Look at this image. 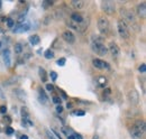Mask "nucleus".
I'll return each mask as SVG.
<instances>
[{
	"label": "nucleus",
	"mask_w": 146,
	"mask_h": 139,
	"mask_svg": "<svg viewBox=\"0 0 146 139\" xmlns=\"http://www.w3.org/2000/svg\"><path fill=\"white\" fill-rule=\"evenodd\" d=\"M46 90L50 91V92H53V91H54V85H52V84H46Z\"/></svg>",
	"instance_id": "7c9ffc66"
},
{
	"label": "nucleus",
	"mask_w": 146,
	"mask_h": 139,
	"mask_svg": "<svg viewBox=\"0 0 146 139\" xmlns=\"http://www.w3.org/2000/svg\"><path fill=\"white\" fill-rule=\"evenodd\" d=\"M108 52L111 54V56L113 58H117L119 56V54H120V50H119V47H118V45L116 43L111 42L109 44V47H108Z\"/></svg>",
	"instance_id": "0eeeda50"
},
{
	"label": "nucleus",
	"mask_w": 146,
	"mask_h": 139,
	"mask_svg": "<svg viewBox=\"0 0 146 139\" xmlns=\"http://www.w3.org/2000/svg\"><path fill=\"white\" fill-rule=\"evenodd\" d=\"M38 71H39V76H40L42 82H46V81H47V74H46V71L43 69V68H39Z\"/></svg>",
	"instance_id": "a211bd4d"
},
{
	"label": "nucleus",
	"mask_w": 146,
	"mask_h": 139,
	"mask_svg": "<svg viewBox=\"0 0 146 139\" xmlns=\"http://www.w3.org/2000/svg\"><path fill=\"white\" fill-rule=\"evenodd\" d=\"M68 139H75V138H74V136H72V135H69V136H68Z\"/></svg>",
	"instance_id": "58836bf2"
},
{
	"label": "nucleus",
	"mask_w": 146,
	"mask_h": 139,
	"mask_svg": "<svg viewBox=\"0 0 146 139\" xmlns=\"http://www.w3.org/2000/svg\"><path fill=\"white\" fill-rule=\"evenodd\" d=\"M31 29V24L29 23H21L17 27H15L14 33H26Z\"/></svg>",
	"instance_id": "6e6552de"
},
{
	"label": "nucleus",
	"mask_w": 146,
	"mask_h": 139,
	"mask_svg": "<svg viewBox=\"0 0 146 139\" xmlns=\"http://www.w3.org/2000/svg\"><path fill=\"white\" fill-rule=\"evenodd\" d=\"M6 24H7V27H9V28H13L15 26V21H14L13 18H8L6 20Z\"/></svg>",
	"instance_id": "5701e85b"
},
{
	"label": "nucleus",
	"mask_w": 146,
	"mask_h": 139,
	"mask_svg": "<svg viewBox=\"0 0 146 139\" xmlns=\"http://www.w3.org/2000/svg\"><path fill=\"white\" fill-rule=\"evenodd\" d=\"M6 111H7V107H6V105L0 107V112H1V113H6Z\"/></svg>",
	"instance_id": "2f4dec72"
},
{
	"label": "nucleus",
	"mask_w": 146,
	"mask_h": 139,
	"mask_svg": "<svg viewBox=\"0 0 146 139\" xmlns=\"http://www.w3.org/2000/svg\"><path fill=\"white\" fill-rule=\"evenodd\" d=\"M44 56H45V58H47V60H52V58L54 57V52H53L52 50H46L45 53H44Z\"/></svg>",
	"instance_id": "412c9836"
},
{
	"label": "nucleus",
	"mask_w": 146,
	"mask_h": 139,
	"mask_svg": "<svg viewBox=\"0 0 146 139\" xmlns=\"http://www.w3.org/2000/svg\"><path fill=\"white\" fill-rule=\"evenodd\" d=\"M62 38H63L66 43H69V44H73L74 40H75V36H74V34H73L72 32H70V30H65V32L62 34Z\"/></svg>",
	"instance_id": "9d476101"
},
{
	"label": "nucleus",
	"mask_w": 146,
	"mask_h": 139,
	"mask_svg": "<svg viewBox=\"0 0 146 139\" xmlns=\"http://www.w3.org/2000/svg\"><path fill=\"white\" fill-rule=\"evenodd\" d=\"M65 62H66V60H65L64 57H62V58H60V60H57V62H56V64H57L58 66H64V65H65Z\"/></svg>",
	"instance_id": "b1692460"
},
{
	"label": "nucleus",
	"mask_w": 146,
	"mask_h": 139,
	"mask_svg": "<svg viewBox=\"0 0 146 139\" xmlns=\"http://www.w3.org/2000/svg\"><path fill=\"white\" fill-rule=\"evenodd\" d=\"M51 79H52V81H56V79H57V74H56V72L54 71H51Z\"/></svg>",
	"instance_id": "cd10ccee"
},
{
	"label": "nucleus",
	"mask_w": 146,
	"mask_h": 139,
	"mask_svg": "<svg viewBox=\"0 0 146 139\" xmlns=\"http://www.w3.org/2000/svg\"><path fill=\"white\" fill-rule=\"evenodd\" d=\"M38 93H39V101H40L42 103H46L47 100H48V98H47V95L45 94L44 90H43V89H39Z\"/></svg>",
	"instance_id": "f3484780"
},
{
	"label": "nucleus",
	"mask_w": 146,
	"mask_h": 139,
	"mask_svg": "<svg viewBox=\"0 0 146 139\" xmlns=\"http://www.w3.org/2000/svg\"><path fill=\"white\" fill-rule=\"evenodd\" d=\"M19 139H28V137H27L26 135H23V136H21V137H20Z\"/></svg>",
	"instance_id": "e433bc0d"
},
{
	"label": "nucleus",
	"mask_w": 146,
	"mask_h": 139,
	"mask_svg": "<svg viewBox=\"0 0 146 139\" xmlns=\"http://www.w3.org/2000/svg\"><path fill=\"white\" fill-rule=\"evenodd\" d=\"M0 98H1V99H5V97H3V93H2V90H1V87H0Z\"/></svg>",
	"instance_id": "c9c22d12"
},
{
	"label": "nucleus",
	"mask_w": 146,
	"mask_h": 139,
	"mask_svg": "<svg viewBox=\"0 0 146 139\" xmlns=\"http://www.w3.org/2000/svg\"><path fill=\"white\" fill-rule=\"evenodd\" d=\"M56 112H57V113H62V112H63V107H62L61 104H57V105H56Z\"/></svg>",
	"instance_id": "c85d7f7f"
},
{
	"label": "nucleus",
	"mask_w": 146,
	"mask_h": 139,
	"mask_svg": "<svg viewBox=\"0 0 146 139\" xmlns=\"http://www.w3.org/2000/svg\"><path fill=\"white\" fill-rule=\"evenodd\" d=\"M2 57H3V62L6 64L7 68H9L11 65V58H10V52L9 50H5L2 53Z\"/></svg>",
	"instance_id": "4468645a"
},
{
	"label": "nucleus",
	"mask_w": 146,
	"mask_h": 139,
	"mask_svg": "<svg viewBox=\"0 0 146 139\" xmlns=\"http://www.w3.org/2000/svg\"><path fill=\"white\" fill-rule=\"evenodd\" d=\"M92 64H93L94 68H97V69H99V70L109 69V65H108L105 61H102V60H100V58H94V60L92 61Z\"/></svg>",
	"instance_id": "1a4fd4ad"
},
{
	"label": "nucleus",
	"mask_w": 146,
	"mask_h": 139,
	"mask_svg": "<svg viewBox=\"0 0 146 139\" xmlns=\"http://www.w3.org/2000/svg\"><path fill=\"white\" fill-rule=\"evenodd\" d=\"M127 99L131 105H137V104L139 103V93L137 92V90L133 89V90H130L128 92Z\"/></svg>",
	"instance_id": "423d86ee"
},
{
	"label": "nucleus",
	"mask_w": 146,
	"mask_h": 139,
	"mask_svg": "<svg viewBox=\"0 0 146 139\" xmlns=\"http://www.w3.org/2000/svg\"><path fill=\"white\" fill-rule=\"evenodd\" d=\"M71 107H72V103H68V104H66V108H68V109H71Z\"/></svg>",
	"instance_id": "4c0bfd02"
},
{
	"label": "nucleus",
	"mask_w": 146,
	"mask_h": 139,
	"mask_svg": "<svg viewBox=\"0 0 146 139\" xmlns=\"http://www.w3.org/2000/svg\"><path fill=\"white\" fill-rule=\"evenodd\" d=\"M130 135H131V138L133 139H144V134H143V132H141L139 130L135 129V128H133V129H131Z\"/></svg>",
	"instance_id": "2eb2a0df"
},
{
	"label": "nucleus",
	"mask_w": 146,
	"mask_h": 139,
	"mask_svg": "<svg viewBox=\"0 0 146 139\" xmlns=\"http://www.w3.org/2000/svg\"><path fill=\"white\" fill-rule=\"evenodd\" d=\"M1 46H2V43H1V40H0V48H1Z\"/></svg>",
	"instance_id": "ea45409f"
},
{
	"label": "nucleus",
	"mask_w": 146,
	"mask_h": 139,
	"mask_svg": "<svg viewBox=\"0 0 146 139\" xmlns=\"http://www.w3.org/2000/svg\"><path fill=\"white\" fill-rule=\"evenodd\" d=\"M23 51H24L23 45H21L20 43H17V44L15 45V53H16V54H18V55H20V54L23 53Z\"/></svg>",
	"instance_id": "4be33fe9"
},
{
	"label": "nucleus",
	"mask_w": 146,
	"mask_h": 139,
	"mask_svg": "<svg viewBox=\"0 0 146 139\" xmlns=\"http://www.w3.org/2000/svg\"><path fill=\"white\" fill-rule=\"evenodd\" d=\"M39 42H40V38L38 35H33L29 37V43L32 45H37V44H39Z\"/></svg>",
	"instance_id": "6ab92c4d"
},
{
	"label": "nucleus",
	"mask_w": 146,
	"mask_h": 139,
	"mask_svg": "<svg viewBox=\"0 0 146 139\" xmlns=\"http://www.w3.org/2000/svg\"><path fill=\"white\" fill-rule=\"evenodd\" d=\"M91 48L96 54H98L100 56H106L108 54V48L104 45L102 38L101 37H98V36H96V37L93 36L92 37Z\"/></svg>",
	"instance_id": "f257e3e1"
},
{
	"label": "nucleus",
	"mask_w": 146,
	"mask_h": 139,
	"mask_svg": "<svg viewBox=\"0 0 146 139\" xmlns=\"http://www.w3.org/2000/svg\"><path fill=\"white\" fill-rule=\"evenodd\" d=\"M74 138L75 139H83V137H82L81 135H79V134H74Z\"/></svg>",
	"instance_id": "72a5a7b5"
},
{
	"label": "nucleus",
	"mask_w": 146,
	"mask_h": 139,
	"mask_svg": "<svg viewBox=\"0 0 146 139\" xmlns=\"http://www.w3.org/2000/svg\"><path fill=\"white\" fill-rule=\"evenodd\" d=\"M120 15L123 16V20L126 23H135V15L131 10H129L127 8H121L120 9Z\"/></svg>",
	"instance_id": "39448f33"
},
{
	"label": "nucleus",
	"mask_w": 146,
	"mask_h": 139,
	"mask_svg": "<svg viewBox=\"0 0 146 139\" xmlns=\"http://www.w3.org/2000/svg\"><path fill=\"white\" fill-rule=\"evenodd\" d=\"M60 93L62 94V97H63V99H68V97H66V94H65V93H64V92H63L62 90H60Z\"/></svg>",
	"instance_id": "f704fd0d"
},
{
	"label": "nucleus",
	"mask_w": 146,
	"mask_h": 139,
	"mask_svg": "<svg viewBox=\"0 0 146 139\" xmlns=\"http://www.w3.org/2000/svg\"><path fill=\"white\" fill-rule=\"evenodd\" d=\"M136 11H137L138 17L142 18V19H144V18L146 17V2H142V3H139V5L137 6Z\"/></svg>",
	"instance_id": "9b49d317"
},
{
	"label": "nucleus",
	"mask_w": 146,
	"mask_h": 139,
	"mask_svg": "<svg viewBox=\"0 0 146 139\" xmlns=\"http://www.w3.org/2000/svg\"><path fill=\"white\" fill-rule=\"evenodd\" d=\"M83 20H84V17H83L82 14H80V13H73V14H71V21H73V23L81 24Z\"/></svg>",
	"instance_id": "ddd939ff"
},
{
	"label": "nucleus",
	"mask_w": 146,
	"mask_h": 139,
	"mask_svg": "<svg viewBox=\"0 0 146 139\" xmlns=\"http://www.w3.org/2000/svg\"><path fill=\"white\" fill-rule=\"evenodd\" d=\"M117 30H118L119 36H120L123 39H128V38H129L130 33H129L128 26L123 19H119V20H118V23H117Z\"/></svg>",
	"instance_id": "f03ea898"
},
{
	"label": "nucleus",
	"mask_w": 146,
	"mask_h": 139,
	"mask_svg": "<svg viewBox=\"0 0 146 139\" xmlns=\"http://www.w3.org/2000/svg\"><path fill=\"white\" fill-rule=\"evenodd\" d=\"M14 132H15V130H14L11 127H7V128H6V134H7V135L11 136V135H14Z\"/></svg>",
	"instance_id": "393cba45"
},
{
	"label": "nucleus",
	"mask_w": 146,
	"mask_h": 139,
	"mask_svg": "<svg viewBox=\"0 0 146 139\" xmlns=\"http://www.w3.org/2000/svg\"><path fill=\"white\" fill-rule=\"evenodd\" d=\"M97 83H98V85H99L100 87H105V85L107 84V79L104 77V76H100V77L98 79Z\"/></svg>",
	"instance_id": "aec40b11"
},
{
	"label": "nucleus",
	"mask_w": 146,
	"mask_h": 139,
	"mask_svg": "<svg viewBox=\"0 0 146 139\" xmlns=\"http://www.w3.org/2000/svg\"><path fill=\"white\" fill-rule=\"evenodd\" d=\"M98 29L101 35H108L110 30V24L109 20L106 17H100L98 19Z\"/></svg>",
	"instance_id": "7ed1b4c3"
},
{
	"label": "nucleus",
	"mask_w": 146,
	"mask_h": 139,
	"mask_svg": "<svg viewBox=\"0 0 146 139\" xmlns=\"http://www.w3.org/2000/svg\"><path fill=\"white\" fill-rule=\"evenodd\" d=\"M71 5H72L75 9H82L84 7L86 2L83 0H72L71 1Z\"/></svg>",
	"instance_id": "dca6fc26"
},
{
	"label": "nucleus",
	"mask_w": 146,
	"mask_h": 139,
	"mask_svg": "<svg viewBox=\"0 0 146 139\" xmlns=\"http://www.w3.org/2000/svg\"><path fill=\"white\" fill-rule=\"evenodd\" d=\"M53 102L56 104H61V98H58V97H53Z\"/></svg>",
	"instance_id": "c756f323"
},
{
	"label": "nucleus",
	"mask_w": 146,
	"mask_h": 139,
	"mask_svg": "<svg viewBox=\"0 0 146 139\" xmlns=\"http://www.w3.org/2000/svg\"><path fill=\"white\" fill-rule=\"evenodd\" d=\"M0 7H1V1H0Z\"/></svg>",
	"instance_id": "a19ab883"
},
{
	"label": "nucleus",
	"mask_w": 146,
	"mask_h": 139,
	"mask_svg": "<svg viewBox=\"0 0 146 139\" xmlns=\"http://www.w3.org/2000/svg\"><path fill=\"white\" fill-rule=\"evenodd\" d=\"M46 134H47V136H48V138L50 139H55L54 137H53V135L51 134V131H50V130H46Z\"/></svg>",
	"instance_id": "473e14b6"
},
{
	"label": "nucleus",
	"mask_w": 146,
	"mask_h": 139,
	"mask_svg": "<svg viewBox=\"0 0 146 139\" xmlns=\"http://www.w3.org/2000/svg\"><path fill=\"white\" fill-rule=\"evenodd\" d=\"M138 71H139V73H142V74H144L146 71V65L145 63H143V64H141V66H139V69H138Z\"/></svg>",
	"instance_id": "a878e982"
},
{
	"label": "nucleus",
	"mask_w": 146,
	"mask_h": 139,
	"mask_svg": "<svg viewBox=\"0 0 146 139\" xmlns=\"http://www.w3.org/2000/svg\"><path fill=\"white\" fill-rule=\"evenodd\" d=\"M101 9H102L106 14H108V15H112V14L116 11L115 2H113V1H109V0L102 1V2H101Z\"/></svg>",
	"instance_id": "20e7f679"
},
{
	"label": "nucleus",
	"mask_w": 146,
	"mask_h": 139,
	"mask_svg": "<svg viewBox=\"0 0 146 139\" xmlns=\"http://www.w3.org/2000/svg\"><path fill=\"white\" fill-rule=\"evenodd\" d=\"M133 128H135V129H137V130H139L141 132H143L144 135H145V131H146V124H145V121L144 120H137V121L134 123V126H133Z\"/></svg>",
	"instance_id": "f8f14e48"
},
{
	"label": "nucleus",
	"mask_w": 146,
	"mask_h": 139,
	"mask_svg": "<svg viewBox=\"0 0 146 139\" xmlns=\"http://www.w3.org/2000/svg\"><path fill=\"white\" fill-rule=\"evenodd\" d=\"M73 115H74V116H84V115H86V112H84V111H82V110H76L75 112H73Z\"/></svg>",
	"instance_id": "bb28decb"
}]
</instances>
